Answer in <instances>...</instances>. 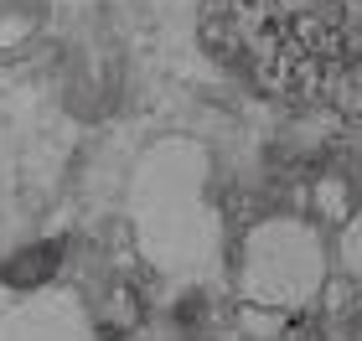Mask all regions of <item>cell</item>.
I'll use <instances>...</instances> for the list:
<instances>
[{
	"label": "cell",
	"instance_id": "cell-1",
	"mask_svg": "<svg viewBox=\"0 0 362 341\" xmlns=\"http://www.w3.org/2000/svg\"><path fill=\"white\" fill-rule=\"evenodd\" d=\"M202 31L259 93L362 119V0H207Z\"/></svg>",
	"mask_w": 362,
	"mask_h": 341
}]
</instances>
